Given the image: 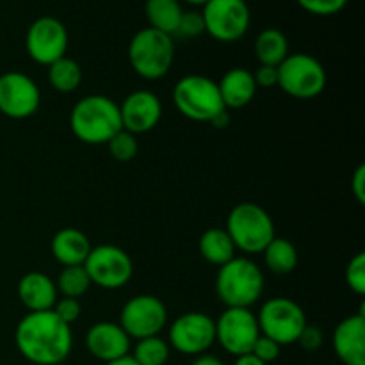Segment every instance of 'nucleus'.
I'll return each mask as SVG.
<instances>
[{
    "label": "nucleus",
    "instance_id": "423d86ee",
    "mask_svg": "<svg viewBox=\"0 0 365 365\" xmlns=\"http://www.w3.org/2000/svg\"><path fill=\"white\" fill-rule=\"evenodd\" d=\"M173 103L182 116L209 123L216 114L227 110L217 82L205 75H185L175 84Z\"/></svg>",
    "mask_w": 365,
    "mask_h": 365
},
{
    "label": "nucleus",
    "instance_id": "a878e982",
    "mask_svg": "<svg viewBox=\"0 0 365 365\" xmlns=\"http://www.w3.org/2000/svg\"><path fill=\"white\" fill-rule=\"evenodd\" d=\"M48 82L59 93H73L82 82L81 66L70 57H61L48 66Z\"/></svg>",
    "mask_w": 365,
    "mask_h": 365
},
{
    "label": "nucleus",
    "instance_id": "c756f323",
    "mask_svg": "<svg viewBox=\"0 0 365 365\" xmlns=\"http://www.w3.org/2000/svg\"><path fill=\"white\" fill-rule=\"evenodd\" d=\"M346 284L355 294H365V253L360 252L346 266Z\"/></svg>",
    "mask_w": 365,
    "mask_h": 365
},
{
    "label": "nucleus",
    "instance_id": "7c9ffc66",
    "mask_svg": "<svg viewBox=\"0 0 365 365\" xmlns=\"http://www.w3.org/2000/svg\"><path fill=\"white\" fill-rule=\"evenodd\" d=\"M203 32H205V21H203L202 13H198V11H184L173 36H178L182 39H191L198 38Z\"/></svg>",
    "mask_w": 365,
    "mask_h": 365
},
{
    "label": "nucleus",
    "instance_id": "37998d69",
    "mask_svg": "<svg viewBox=\"0 0 365 365\" xmlns=\"http://www.w3.org/2000/svg\"><path fill=\"white\" fill-rule=\"evenodd\" d=\"M242 2H248V0H242Z\"/></svg>",
    "mask_w": 365,
    "mask_h": 365
},
{
    "label": "nucleus",
    "instance_id": "a19ab883",
    "mask_svg": "<svg viewBox=\"0 0 365 365\" xmlns=\"http://www.w3.org/2000/svg\"><path fill=\"white\" fill-rule=\"evenodd\" d=\"M106 365H139V364L135 362L130 355H127V356H121V359L118 360H113V362H107Z\"/></svg>",
    "mask_w": 365,
    "mask_h": 365
},
{
    "label": "nucleus",
    "instance_id": "9b49d317",
    "mask_svg": "<svg viewBox=\"0 0 365 365\" xmlns=\"http://www.w3.org/2000/svg\"><path fill=\"white\" fill-rule=\"evenodd\" d=\"M216 342V321L203 312H185L173 321L168 331V344L175 351L198 356Z\"/></svg>",
    "mask_w": 365,
    "mask_h": 365
},
{
    "label": "nucleus",
    "instance_id": "7ed1b4c3",
    "mask_svg": "<svg viewBox=\"0 0 365 365\" xmlns=\"http://www.w3.org/2000/svg\"><path fill=\"white\" fill-rule=\"evenodd\" d=\"M264 292V273L248 257H234L216 274V294L227 309H250Z\"/></svg>",
    "mask_w": 365,
    "mask_h": 365
},
{
    "label": "nucleus",
    "instance_id": "58836bf2",
    "mask_svg": "<svg viewBox=\"0 0 365 365\" xmlns=\"http://www.w3.org/2000/svg\"><path fill=\"white\" fill-rule=\"evenodd\" d=\"M209 123L212 125L214 128H227L228 125H230V114H228V110H223V113L216 114Z\"/></svg>",
    "mask_w": 365,
    "mask_h": 365
},
{
    "label": "nucleus",
    "instance_id": "c9c22d12",
    "mask_svg": "<svg viewBox=\"0 0 365 365\" xmlns=\"http://www.w3.org/2000/svg\"><path fill=\"white\" fill-rule=\"evenodd\" d=\"M253 78H255L257 88H274V86H278V68L260 64L259 70L253 73Z\"/></svg>",
    "mask_w": 365,
    "mask_h": 365
},
{
    "label": "nucleus",
    "instance_id": "aec40b11",
    "mask_svg": "<svg viewBox=\"0 0 365 365\" xmlns=\"http://www.w3.org/2000/svg\"><path fill=\"white\" fill-rule=\"evenodd\" d=\"M221 100L227 109H242L253 100L257 84L253 73L246 68H232L217 82Z\"/></svg>",
    "mask_w": 365,
    "mask_h": 365
},
{
    "label": "nucleus",
    "instance_id": "412c9836",
    "mask_svg": "<svg viewBox=\"0 0 365 365\" xmlns=\"http://www.w3.org/2000/svg\"><path fill=\"white\" fill-rule=\"evenodd\" d=\"M50 248H52V255L56 257L57 262L66 267L84 266L93 246L84 232L73 227H66L53 235Z\"/></svg>",
    "mask_w": 365,
    "mask_h": 365
},
{
    "label": "nucleus",
    "instance_id": "0eeeda50",
    "mask_svg": "<svg viewBox=\"0 0 365 365\" xmlns=\"http://www.w3.org/2000/svg\"><path fill=\"white\" fill-rule=\"evenodd\" d=\"M327 81L324 66L309 53H289L278 66V86L292 98H316L327 88Z\"/></svg>",
    "mask_w": 365,
    "mask_h": 365
},
{
    "label": "nucleus",
    "instance_id": "c85d7f7f",
    "mask_svg": "<svg viewBox=\"0 0 365 365\" xmlns=\"http://www.w3.org/2000/svg\"><path fill=\"white\" fill-rule=\"evenodd\" d=\"M107 148L113 159L120 160V163H128V160L134 159L138 155V139L134 134L127 132L125 128H121L120 132L113 135V138L107 141Z\"/></svg>",
    "mask_w": 365,
    "mask_h": 365
},
{
    "label": "nucleus",
    "instance_id": "6e6552de",
    "mask_svg": "<svg viewBox=\"0 0 365 365\" xmlns=\"http://www.w3.org/2000/svg\"><path fill=\"white\" fill-rule=\"evenodd\" d=\"M260 335L269 337L280 346L294 344L299 334L307 327V316L302 307L289 298H271L260 309Z\"/></svg>",
    "mask_w": 365,
    "mask_h": 365
},
{
    "label": "nucleus",
    "instance_id": "f3484780",
    "mask_svg": "<svg viewBox=\"0 0 365 365\" xmlns=\"http://www.w3.org/2000/svg\"><path fill=\"white\" fill-rule=\"evenodd\" d=\"M130 341L132 339L120 324L109 321L93 324L86 334V348L89 355L103 364L130 355Z\"/></svg>",
    "mask_w": 365,
    "mask_h": 365
},
{
    "label": "nucleus",
    "instance_id": "f257e3e1",
    "mask_svg": "<svg viewBox=\"0 0 365 365\" xmlns=\"http://www.w3.org/2000/svg\"><path fill=\"white\" fill-rule=\"evenodd\" d=\"M14 344L31 364L61 365L73 349V334L52 310L29 312L14 330Z\"/></svg>",
    "mask_w": 365,
    "mask_h": 365
},
{
    "label": "nucleus",
    "instance_id": "1a4fd4ad",
    "mask_svg": "<svg viewBox=\"0 0 365 365\" xmlns=\"http://www.w3.org/2000/svg\"><path fill=\"white\" fill-rule=\"evenodd\" d=\"M91 284L107 291L125 287L134 274V264L125 250L114 245H100L91 248L84 262Z\"/></svg>",
    "mask_w": 365,
    "mask_h": 365
},
{
    "label": "nucleus",
    "instance_id": "393cba45",
    "mask_svg": "<svg viewBox=\"0 0 365 365\" xmlns=\"http://www.w3.org/2000/svg\"><path fill=\"white\" fill-rule=\"evenodd\" d=\"M262 253L267 269L274 274H289L298 266V250L289 239L274 237Z\"/></svg>",
    "mask_w": 365,
    "mask_h": 365
},
{
    "label": "nucleus",
    "instance_id": "ddd939ff",
    "mask_svg": "<svg viewBox=\"0 0 365 365\" xmlns=\"http://www.w3.org/2000/svg\"><path fill=\"white\" fill-rule=\"evenodd\" d=\"M259 337V321L250 309H227L216 321V342L235 359L252 353Z\"/></svg>",
    "mask_w": 365,
    "mask_h": 365
},
{
    "label": "nucleus",
    "instance_id": "9d476101",
    "mask_svg": "<svg viewBox=\"0 0 365 365\" xmlns=\"http://www.w3.org/2000/svg\"><path fill=\"white\" fill-rule=\"evenodd\" d=\"M205 32L221 43H234L248 32L252 13L242 0H209L202 9Z\"/></svg>",
    "mask_w": 365,
    "mask_h": 365
},
{
    "label": "nucleus",
    "instance_id": "5701e85b",
    "mask_svg": "<svg viewBox=\"0 0 365 365\" xmlns=\"http://www.w3.org/2000/svg\"><path fill=\"white\" fill-rule=\"evenodd\" d=\"M145 13L150 27L173 38L184 9L180 0H146Z\"/></svg>",
    "mask_w": 365,
    "mask_h": 365
},
{
    "label": "nucleus",
    "instance_id": "79ce46f5",
    "mask_svg": "<svg viewBox=\"0 0 365 365\" xmlns=\"http://www.w3.org/2000/svg\"><path fill=\"white\" fill-rule=\"evenodd\" d=\"M185 4H191V6H205L207 2H209V0H184Z\"/></svg>",
    "mask_w": 365,
    "mask_h": 365
},
{
    "label": "nucleus",
    "instance_id": "4c0bfd02",
    "mask_svg": "<svg viewBox=\"0 0 365 365\" xmlns=\"http://www.w3.org/2000/svg\"><path fill=\"white\" fill-rule=\"evenodd\" d=\"M191 365H225L223 360L217 359L216 355H209V353H203V355H198L195 360H192Z\"/></svg>",
    "mask_w": 365,
    "mask_h": 365
},
{
    "label": "nucleus",
    "instance_id": "6ab92c4d",
    "mask_svg": "<svg viewBox=\"0 0 365 365\" xmlns=\"http://www.w3.org/2000/svg\"><path fill=\"white\" fill-rule=\"evenodd\" d=\"M16 292L21 305L29 312L52 310L56 302L59 299L56 282L50 277H46L45 273H39V271H31V273L24 274L20 282H18Z\"/></svg>",
    "mask_w": 365,
    "mask_h": 365
},
{
    "label": "nucleus",
    "instance_id": "39448f33",
    "mask_svg": "<svg viewBox=\"0 0 365 365\" xmlns=\"http://www.w3.org/2000/svg\"><path fill=\"white\" fill-rule=\"evenodd\" d=\"M175 59V43L170 34L152 27L135 32L128 45V61L135 73L145 81H159Z\"/></svg>",
    "mask_w": 365,
    "mask_h": 365
},
{
    "label": "nucleus",
    "instance_id": "2eb2a0df",
    "mask_svg": "<svg viewBox=\"0 0 365 365\" xmlns=\"http://www.w3.org/2000/svg\"><path fill=\"white\" fill-rule=\"evenodd\" d=\"M41 91L29 75L7 71L0 75V113L11 120H25L38 113Z\"/></svg>",
    "mask_w": 365,
    "mask_h": 365
},
{
    "label": "nucleus",
    "instance_id": "2f4dec72",
    "mask_svg": "<svg viewBox=\"0 0 365 365\" xmlns=\"http://www.w3.org/2000/svg\"><path fill=\"white\" fill-rule=\"evenodd\" d=\"M303 11L314 16H331L348 6L349 0H296Z\"/></svg>",
    "mask_w": 365,
    "mask_h": 365
},
{
    "label": "nucleus",
    "instance_id": "20e7f679",
    "mask_svg": "<svg viewBox=\"0 0 365 365\" xmlns=\"http://www.w3.org/2000/svg\"><path fill=\"white\" fill-rule=\"evenodd\" d=\"M227 234L230 235L235 250L248 255L262 253L277 237L274 223L269 212L257 203H239L227 217Z\"/></svg>",
    "mask_w": 365,
    "mask_h": 365
},
{
    "label": "nucleus",
    "instance_id": "72a5a7b5",
    "mask_svg": "<svg viewBox=\"0 0 365 365\" xmlns=\"http://www.w3.org/2000/svg\"><path fill=\"white\" fill-rule=\"evenodd\" d=\"M280 351H282L280 344H277L274 341H271L269 337H264V335H260V337L257 339L255 344H253L252 355L255 356V359H259L260 362L271 364V362H274L278 356H280Z\"/></svg>",
    "mask_w": 365,
    "mask_h": 365
},
{
    "label": "nucleus",
    "instance_id": "ea45409f",
    "mask_svg": "<svg viewBox=\"0 0 365 365\" xmlns=\"http://www.w3.org/2000/svg\"><path fill=\"white\" fill-rule=\"evenodd\" d=\"M234 365H267V364L260 362V360L255 359V356H253L252 353H248V355L237 356V359H235Z\"/></svg>",
    "mask_w": 365,
    "mask_h": 365
},
{
    "label": "nucleus",
    "instance_id": "f03ea898",
    "mask_svg": "<svg viewBox=\"0 0 365 365\" xmlns=\"http://www.w3.org/2000/svg\"><path fill=\"white\" fill-rule=\"evenodd\" d=\"M71 132L86 145H107L121 128L120 106L106 95H88L70 113Z\"/></svg>",
    "mask_w": 365,
    "mask_h": 365
},
{
    "label": "nucleus",
    "instance_id": "4be33fe9",
    "mask_svg": "<svg viewBox=\"0 0 365 365\" xmlns=\"http://www.w3.org/2000/svg\"><path fill=\"white\" fill-rule=\"evenodd\" d=\"M235 246L225 228H209L200 237V255L214 266H225L235 257Z\"/></svg>",
    "mask_w": 365,
    "mask_h": 365
},
{
    "label": "nucleus",
    "instance_id": "a211bd4d",
    "mask_svg": "<svg viewBox=\"0 0 365 365\" xmlns=\"http://www.w3.org/2000/svg\"><path fill=\"white\" fill-rule=\"evenodd\" d=\"M331 346L344 365H365V316L364 305L355 316L346 317L337 324Z\"/></svg>",
    "mask_w": 365,
    "mask_h": 365
},
{
    "label": "nucleus",
    "instance_id": "cd10ccee",
    "mask_svg": "<svg viewBox=\"0 0 365 365\" xmlns=\"http://www.w3.org/2000/svg\"><path fill=\"white\" fill-rule=\"evenodd\" d=\"M91 280H89L88 271L84 266H66L59 273V278L56 282V287L63 298H75L78 299L88 292L91 287Z\"/></svg>",
    "mask_w": 365,
    "mask_h": 365
},
{
    "label": "nucleus",
    "instance_id": "473e14b6",
    "mask_svg": "<svg viewBox=\"0 0 365 365\" xmlns=\"http://www.w3.org/2000/svg\"><path fill=\"white\" fill-rule=\"evenodd\" d=\"M52 312L56 314V316L59 317L63 323L70 324V327H71V324H73L75 321L81 317L82 305H81V302H78V299H75V298H61V299H57V302H56Z\"/></svg>",
    "mask_w": 365,
    "mask_h": 365
},
{
    "label": "nucleus",
    "instance_id": "e433bc0d",
    "mask_svg": "<svg viewBox=\"0 0 365 365\" xmlns=\"http://www.w3.org/2000/svg\"><path fill=\"white\" fill-rule=\"evenodd\" d=\"M351 191L355 195V198L359 200V203H365V166L360 164L355 170L351 177Z\"/></svg>",
    "mask_w": 365,
    "mask_h": 365
},
{
    "label": "nucleus",
    "instance_id": "4468645a",
    "mask_svg": "<svg viewBox=\"0 0 365 365\" xmlns=\"http://www.w3.org/2000/svg\"><path fill=\"white\" fill-rule=\"evenodd\" d=\"M68 31L63 21L52 16H41L31 24L25 34V48L34 63L50 66L66 56Z\"/></svg>",
    "mask_w": 365,
    "mask_h": 365
},
{
    "label": "nucleus",
    "instance_id": "b1692460",
    "mask_svg": "<svg viewBox=\"0 0 365 365\" xmlns=\"http://www.w3.org/2000/svg\"><path fill=\"white\" fill-rule=\"evenodd\" d=\"M255 56L260 64L280 66L289 56V41L278 29H264L255 39Z\"/></svg>",
    "mask_w": 365,
    "mask_h": 365
},
{
    "label": "nucleus",
    "instance_id": "bb28decb",
    "mask_svg": "<svg viewBox=\"0 0 365 365\" xmlns=\"http://www.w3.org/2000/svg\"><path fill=\"white\" fill-rule=\"evenodd\" d=\"M171 348L163 337H146L138 341L132 349V359L139 365H166L170 360Z\"/></svg>",
    "mask_w": 365,
    "mask_h": 365
},
{
    "label": "nucleus",
    "instance_id": "f704fd0d",
    "mask_svg": "<svg viewBox=\"0 0 365 365\" xmlns=\"http://www.w3.org/2000/svg\"><path fill=\"white\" fill-rule=\"evenodd\" d=\"M298 342L299 346H302L305 351H317V349L323 346L324 342V334L321 331V328L314 327V324H309L307 323V327L303 328L302 334H299L298 337Z\"/></svg>",
    "mask_w": 365,
    "mask_h": 365
},
{
    "label": "nucleus",
    "instance_id": "dca6fc26",
    "mask_svg": "<svg viewBox=\"0 0 365 365\" xmlns=\"http://www.w3.org/2000/svg\"><path fill=\"white\" fill-rule=\"evenodd\" d=\"M120 116L125 130L134 135L146 134L159 125L163 118V103L155 93L138 89L120 103Z\"/></svg>",
    "mask_w": 365,
    "mask_h": 365
},
{
    "label": "nucleus",
    "instance_id": "f8f14e48",
    "mask_svg": "<svg viewBox=\"0 0 365 365\" xmlns=\"http://www.w3.org/2000/svg\"><path fill=\"white\" fill-rule=\"evenodd\" d=\"M168 323V309L157 296L139 294L128 299L120 314V327L130 339L155 337Z\"/></svg>",
    "mask_w": 365,
    "mask_h": 365
}]
</instances>
